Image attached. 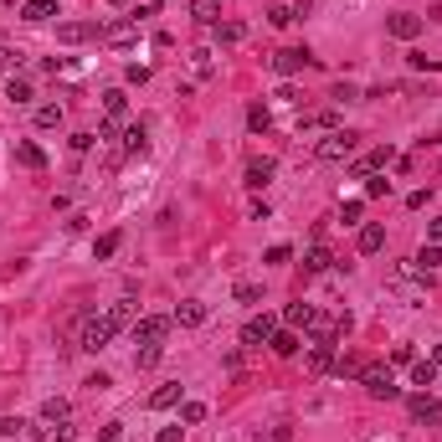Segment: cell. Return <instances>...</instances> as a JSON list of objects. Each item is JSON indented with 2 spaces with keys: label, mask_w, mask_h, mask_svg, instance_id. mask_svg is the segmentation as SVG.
I'll use <instances>...</instances> for the list:
<instances>
[{
  "label": "cell",
  "mask_w": 442,
  "mask_h": 442,
  "mask_svg": "<svg viewBox=\"0 0 442 442\" xmlns=\"http://www.w3.org/2000/svg\"><path fill=\"white\" fill-rule=\"evenodd\" d=\"M335 98H340V103H350V98H360V87H355V82H340V87H335Z\"/></svg>",
  "instance_id": "52"
},
{
  "label": "cell",
  "mask_w": 442,
  "mask_h": 442,
  "mask_svg": "<svg viewBox=\"0 0 442 442\" xmlns=\"http://www.w3.org/2000/svg\"><path fill=\"white\" fill-rule=\"evenodd\" d=\"M360 370H365L360 355H340V360H335V375H340V381H360Z\"/></svg>",
  "instance_id": "34"
},
{
  "label": "cell",
  "mask_w": 442,
  "mask_h": 442,
  "mask_svg": "<svg viewBox=\"0 0 442 442\" xmlns=\"http://www.w3.org/2000/svg\"><path fill=\"white\" fill-rule=\"evenodd\" d=\"M232 298H237V303H262V289H257L252 278H242L237 289H232Z\"/></svg>",
  "instance_id": "38"
},
{
  "label": "cell",
  "mask_w": 442,
  "mask_h": 442,
  "mask_svg": "<svg viewBox=\"0 0 442 442\" xmlns=\"http://www.w3.org/2000/svg\"><path fill=\"white\" fill-rule=\"evenodd\" d=\"M360 216H365V201H345V206H340V221H345V227H355Z\"/></svg>",
  "instance_id": "43"
},
{
  "label": "cell",
  "mask_w": 442,
  "mask_h": 442,
  "mask_svg": "<svg viewBox=\"0 0 442 442\" xmlns=\"http://www.w3.org/2000/svg\"><path fill=\"white\" fill-rule=\"evenodd\" d=\"M175 324H180V329H201L206 324V303L201 298H185L180 308H175Z\"/></svg>",
  "instance_id": "14"
},
{
  "label": "cell",
  "mask_w": 442,
  "mask_h": 442,
  "mask_svg": "<svg viewBox=\"0 0 442 442\" xmlns=\"http://www.w3.org/2000/svg\"><path fill=\"white\" fill-rule=\"evenodd\" d=\"M427 237H432L437 247H442V216H432V221H427Z\"/></svg>",
  "instance_id": "55"
},
{
  "label": "cell",
  "mask_w": 442,
  "mask_h": 442,
  "mask_svg": "<svg viewBox=\"0 0 442 442\" xmlns=\"http://www.w3.org/2000/svg\"><path fill=\"white\" fill-rule=\"evenodd\" d=\"M303 129H324V134H335V129H340V114H335V108H324V114H303V119H298V134H303Z\"/></svg>",
  "instance_id": "20"
},
{
  "label": "cell",
  "mask_w": 442,
  "mask_h": 442,
  "mask_svg": "<svg viewBox=\"0 0 442 442\" xmlns=\"http://www.w3.org/2000/svg\"><path fill=\"white\" fill-rule=\"evenodd\" d=\"M293 257V247H289V242H273V247H268V257H262V262H289Z\"/></svg>",
  "instance_id": "47"
},
{
  "label": "cell",
  "mask_w": 442,
  "mask_h": 442,
  "mask_svg": "<svg viewBox=\"0 0 442 442\" xmlns=\"http://www.w3.org/2000/svg\"><path fill=\"white\" fill-rule=\"evenodd\" d=\"M149 406H154V411H170V406H180V381H165V386H154V391H149Z\"/></svg>",
  "instance_id": "17"
},
{
  "label": "cell",
  "mask_w": 442,
  "mask_h": 442,
  "mask_svg": "<svg viewBox=\"0 0 442 442\" xmlns=\"http://www.w3.org/2000/svg\"><path fill=\"white\" fill-rule=\"evenodd\" d=\"M406 411L416 416V422H442V401H437V396H411V401H406Z\"/></svg>",
  "instance_id": "13"
},
{
  "label": "cell",
  "mask_w": 442,
  "mask_h": 442,
  "mask_svg": "<svg viewBox=\"0 0 442 442\" xmlns=\"http://www.w3.org/2000/svg\"><path fill=\"white\" fill-rule=\"evenodd\" d=\"M247 129H252V134H268V129H273L268 103H252V108H247Z\"/></svg>",
  "instance_id": "29"
},
{
  "label": "cell",
  "mask_w": 442,
  "mask_h": 442,
  "mask_svg": "<svg viewBox=\"0 0 442 442\" xmlns=\"http://www.w3.org/2000/svg\"><path fill=\"white\" fill-rule=\"evenodd\" d=\"M314 314H319V308L308 303V298H298V303L283 308V324H289V329H308V324H314Z\"/></svg>",
  "instance_id": "15"
},
{
  "label": "cell",
  "mask_w": 442,
  "mask_h": 442,
  "mask_svg": "<svg viewBox=\"0 0 442 442\" xmlns=\"http://www.w3.org/2000/svg\"><path fill=\"white\" fill-rule=\"evenodd\" d=\"M365 195H370V201H381V195H391V180H381V175H370V180H365Z\"/></svg>",
  "instance_id": "44"
},
{
  "label": "cell",
  "mask_w": 442,
  "mask_h": 442,
  "mask_svg": "<svg viewBox=\"0 0 442 442\" xmlns=\"http://www.w3.org/2000/svg\"><path fill=\"white\" fill-rule=\"evenodd\" d=\"M98 41H108V47H134L139 41V21L129 16V21H108V26L98 31Z\"/></svg>",
  "instance_id": "7"
},
{
  "label": "cell",
  "mask_w": 442,
  "mask_h": 442,
  "mask_svg": "<svg viewBox=\"0 0 442 442\" xmlns=\"http://www.w3.org/2000/svg\"><path fill=\"white\" fill-rule=\"evenodd\" d=\"M119 432H124L119 422H108V427H98V442H119Z\"/></svg>",
  "instance_id": "54"
},
{
  "label": "cell",
  "mask_w": 442,
  "mask_h": 442,
  "mask_svg": "<svg viewBox=\"0 0 442 442\" xmlns=\"http://www.w3.org/2000/svg\"><path fill=\"white\" fill-rule=\"evenodd\" d=\"M103 26H87V21H62L57 26V41H68V47H77V41H87V36H98Z\"/></svg>",
  "instance_id": "16"
},
{
  "label": "cell",
  "mask_w": 442,
  "mask_h": 442,
  "mask_svg": "<svg viewBox=\"0 0 442 442\" xmlns=\"http://www.w3.org/2000/svg\"><path fill=\"white\" fill-rule=\"evenodd\" d=\"M329 262H335V252H329V247H308V252H303V273H329Z\"/></svg>",
  "instance_id": "23"
},
{
  "label": "cell",
  "mask_w": 442,
  "mask_h": 442,
  "mask_svg": "<svg viewBox=\"0 0 442 442\" xmlns=\"http://www.w3.org/2000/svg\"><path fill=\"white\" fill-rule=\"evenodd\" d=\"M335 370V340H308V375Z\"/></svg>",
  "instance_id": "9"
},
{
  "label": "cell",
  "mask_w": 442,
  "mask_h": 442,
  "mask_svg": "<svg viewBox=\"0 0 442 442\" xmlns=\"http://www.w3.org/2000/svg\"><path fill=\"white\" fill-rule=\"evenodd\" d=\"M144 149H149V134H144V124H134V129L124 134V154H134V160H139Z\"/></svg>",
  "instance_id": "33"
},
{
  "label": "cell",
  "mask_w": 442,
  "mask_h": 442,
  "mask_svg": "<svg viewBox=\"0 0 442 442\" xmlns=\"http://www.w3.org/2000/svg\"><path fill=\"white\" fill-rule=\"evenodd\" d=\"M432 365H437V370H442V345H432Z\"/></svg>",
  "instance_id": "58"
},
{
  "label": "cell",
  "mask_w": 442,
  "mask_h": 442,
  "mask_svg": "<svg viewBox=\"0 0 442 442\" xmlns=\"http://www.w3.org/2000/svg\"><path fill=\"white\" fill-rule=\"evenodd\" d=\"M170 324H175V319H165V314H144V319H134V345H165Z\"/></svg>",
  "instance_id": "5"
},
{
  "label": "cell",
  "mask_w": 442,
  "mask_h": 442,
  "mask_svg": "<svg viewBox=\"0 0 442 442\" xmlns=\"http://www.w3.org/2000/svg\"><path fill=\"white\" fill-rule=\"evenodd\" d=\"M350 154H355V134H345V129H335V134H324L314 144V160H324V165H340Z\"/></svg>",
  "instance_id": "4"
},
{
  "label": "cell",
  "mask_w": 442,
  "mask_h": 442,
  "mask_svg": "<svg viewBox=\"0 0 442 442\" xmlns=\"http://www.w3.org/2000/svg\"><path fill=\"white\" fill-rule=\"evenodd\" d=\"M411 386H437V365L432 360H411Z\"/></svg>",
  "instance_id": "36"
},
{
  "label": "cell",
  "mask_w": 442,
  "mask_h": 442,
  "mask_svg": "<svg viewBox=\"0 0 442 442\" xmlns=\"http://www.w3.org/2000/svg\"><path fill=\"white\" fill-rule=\"evenodd\" d=\"M386 289H391L396 298H406V303H422V298L432 293V273H422L416 262H396L391 278H386Z\"/></svg>",
  "instance_id": "2"
},
{
  "label": "cell",
  "mask_w": 442,
  "mask_h": 442,
  "mask_svg": "<svg viewBox=\"0 0 442 442\" xmlns=\"http://www.w3.org/2000/svg\"><path fill=\"white\" fill-rule=\"evenodd\" d=\"M103 108H108V119H124V114H129V93H124V87H108V93H103Z\"/></svg>",
  "instance_id": "28"
},
{
  "label": "cell",
  "mask_w": 442,
  "mask_h": 442,
  "mask_svg": "<svg viewBox=\"0 0 442 442\" xmlns=\"http://www.w3.org/2000/svg\"><path fill=\"white\" fill-rule=\"evenodd\" d=\"M242 36H247V26H242V21H216V41H221V47H237Z\"/></svg>",
  "instance_id": "25"
},
{
  "label": "cell",
  "mask_w": 442,
  "mask_h": 442,
  "mask_svg": "<svg viewBox=\"0 0 442 442\" xmlns=\"http://www.w3.org/2000/svg\"><path fill=\"white\" fill-rule=\"evenodd\" d=\"M257 442H293V427H289V422H278V427H262V432H257Z\"/></svg>",
  "instance_id": "41"
},
{
  "label": "cell",
  "mask_w": 442,
  "mask_h": 442,
  "mask_svg": "<svg viewBox=\"0 0 442 442\" xmlns=\"http://www.w3.org/2000/svg\"><path fill=\"white\" fill-rule=\"evenodd\" d=\"M16 165H26V170H47V149L31 144V139H21V144H16Z\"/></svg>",
  "instance_id": "18"
},
{
  "label": "cell",
  "mask_w": 442,
  "mask_h": 442,
  "mask_svg": "<svg viewBox=\"0 0 442 442\" xmlns=\"http://www.w3.org/2000/svg\"><path fill=\"white\" fill-rule=\"evenodd\" d=\"M190 21L195 26H216L221 21V0H190Z\"/></svg>",
  "instance_id": "19"
},
{
  "label": "cell",
  "mask_w": 442,
  "mask_h": 442,
  "mask_svg": "<svg viewBox=\"0 0 442 442\" xmlns=\"http://www.w3.org/2000/svg\"><path fill=\"white\" fill-rule=\"evenodd\" d=\"M308 68V52L303 47H283V52H273V72L278 77H298Z\"/></svg>",
  "instance_id": "8"
},
{
  "label": "cell",
  "mask_w": 442,
  "mask_h": 442,
  "mask_svg": "<svg viewBox=\"0 0 442 442\" xmlns=\"http://www.w3.org/2000/svg\"><path fill=\"white\" fill-rule=\"evenodd\" d=\"M293 16H298L293 6H273V11H268V21H273V26H289V21H293Z\"/></svg>",
  "instance_id": "48"
},
{
  "label": "cell",
  "mask_w": 442,
  "mask_h": 442,
  "mask_svg": "<svg viewBox=\"0 0 442 442\" xmlns=\"http://www.w3.org/2000/svg\"><path fill=\"white\" fill-rule=\"evenodd\" d=\"M72 437V422H41L36 427V442H68Z\"/></svg>",
  "instance_id": "26"
},
{
  "label": "cell",
  "mask_w": 442,
  "mask_h": 442,
  "mask_svg": "<svg viewBox=\"0 0 442 442\" xmlns=\"http://www.w3.org/2000/svg\"><path fill=\"white\" fill-rule=\"evenodd\" d=\"M93 139H98V134H72V154H87V149H93Z\"/></svg>",
  "instance_id": "51"
},
{
  "label": "cell",
  "mask_w": 442,
  "mask_h": 442,
  "mask_svg": "<svg viewBox=\"0 0 442 442\" xmlns=\"http://www.w3.org/2000/svg\"><path fill=\"white\" fill-rule=\"evenodd\" d=\"M386 31H391L396 41H416V36H422V16H411V11H396V16L386 21Z\"/></svg>",
  "instance_id": "10"
},
{
  "label": "cell",
  "mask_w": 442,
  "mask_h": 442,
  "mask_svg": "<svg viewBox=\"0 0 442 442\" xmlns=\"http://www.w3.org/2000/svg\"><path fill=\"white\" fill-rule=\"evenodd\" d=\"M190 68H195V77H211L216 72V52H190Z\"/></svg>",
  "instance_id": "39"
},
{
  "label": "cell",
  "mask_w": 442,
  "mask_h": 442,
  "mask_svg": "<svg viewBox=\"0 0 442 442\" xmlns=\"http://www.w3.org/2000/svg\"><path fill=\"white\" fill-rule=\"evenodd\" d=\"M124 324H134V303H129V298H124V303H108V314H82V340H77V350H93V355H98V350L114 340Z\"/></svg>",
  "instance_id": "1"
},
{
  "label": "cell",
  "mask_w": 442,
  "mask_h": 442,
  "mask_svg": "<svg viewBox=\"0 0 442 442\" xmlns=\"http://www.w3.org/2000/svg\"><path fill=\"white\" fill-rule=\"evenodd\" d=\"M119 242H124V232H103V237L93 242V257H98V262H108V257L119 252Z\"/></svg>",
  "instance_id": "31"
},
{
  "label": "cell",
  "mask_w": 442,
  "mask_h": 442,
  "mask_svg": "<svg viewBox=\"0 0 442 442\" xmlns=\"http://www.w3.org/2000/svg\"><path fill=\"white\" fill-rule=\"evenodd\" d=\"M355 247L370 257V252H381L386 247V227H375V221H370V227H360V237H355Z\"/></svg>",
  "instance_id": "21"
},
{
  "label": "cell",
  "mask_w": 442,
  "mask_h": 442,
  "mask_svg": "<svg viewBox=\"0 0 442 442\" xmlns=\"http://www.w3.org/2000/svg\"><path fill=\"white\" fill-rule=\"evenodd\" d=\"M360 386L375 396V401H396V396H401V386L391 381V365H375V360H365V370H360Z\"/></svg>",
  "instance_id": "3"
},
{
  "label": "cell",
  "mask_w": 442,
  "mask_h": 442,
  "mask_svg": "<svg viewBox=\"0 0 442 442\" xmlns=\"http://www.w3.org/2000/svg\"><path fill=\"white\" fill-rule=\"evenodd\" d=\"M114 6H124V0H114Z\"/></svg>",
  "instance_id": "59"
},
{
  "label": "cell",
  "mask_w": 442,
  "mask_h": 442,
  "mask_svg": "<svg viewBox=\"0 0 442 442\" xmlns=\"http://www.w3.org/2000/svg\"><path fill=\"white\" fill-rule=\"evenodd\" d=\"M273 335H278V319H273V314H252L247 324H242V345H247V350L268 345Z\"/></svg>",
  "instance_id": "6"
},
{
  "label": "cell",
  "mask_w": 442,
  "mask_h": 442,
  "mask_svg": "<svg viewBox=\"0 0 442 442\" xmlns=\"http://www.w3.org/2000/svg\"><path fill=\"white\" fill-rule=\"evenodd\" d=\"M41 422H72V406L62 396H52V401H41Z\"/></svg>",
  "instance_id": "24"
},
{
  "label": "cell",
  "mask_w": 442,
  "mask_h": 442,
  "mask_svg": "<svg viewBox=\"0 0 442 442\" xmlns=\"http://www.w3.org/2000/svg\"><path fill=\"white\" fill-rule=\"evenodd\" d=\"M134 365L139 370H154V365H160V345H139L134 350Z\"/></svg>",
  "instance_id": "40"
},
{
  "label": "cell",
  "mask_w": 442,
  "mask_h": 442,
  "mask_svg": "<svg viewBox=\"0 0 442 442\" xmlns=\"http://www.w3.org/2000/svg\"><path fill=\"white\" fill-rule=\"evenodd\" d=\"M21 68V52L16 47H0V72H16Z\"/></svg>",
  "instance_id": "46"
},
{
  "label": "cell",
  "mask_w": 442,
  "mask_h": 442,
  "mask_svg": "<svg viewBox=\"0 0 442 442\" xmlns=\"http://www.w3.org/2000/svg\"><path fill=\"white\" fill-rule=\"evenodd\" d=\"M411 262H416V268H422V273H437V268H442V247H437V242H427V247L416 252Z\"/></svg>",
  "instance_id": "32"
},
{
  "label": "cell",
  "mask_w": 442,
  "mask_h": 442,
  "mask_svg": "<svg viewBox=\"0 0 442 442\" xmlns=\"http://www.w3.org/2000/svg\"><path fill=\"white\" fill-rule=\"evenodd\" d=\"M154 11H160V0H144V6L134 11V21H144V16H154Z\"/></svg>",
  "instance_id": "56"
},
{
  "label": "cell",
  "mask_w": 442,
  "mask_h": 442,
  "mask_svg": "<svg viewBox=\"0 0 442 442\" xmlns=\"http://www.w3.org/2000/svg\"><path fill=\"white\" fill-rule=\"evenodd\" d=\"M180 422L185 427H201L206 422V401H180Z\"/></svg>",
  "instance_id": "37"
},
{
  "label": "cell",
  "mask_w": 442,
  "mask_h": 442,
  "mask_svg": "<svg viewBox=\"0 0 442 442\" xmlns=\"http://www.w3.org/2000/svg\"><path fill=\"white\" fill-rule=\"evenodd\" d=\"M386 165H396V149H391V144H381V149H370L365 160H355V170H350V175H381Z\"/></svg>",
  "instance_id": "12"
},
{
  "label": "cell",
  "mask_w": 442,
  "mask_h": 442,
  "mask_svg": "<svg viewBox=\"0 0 442 442\" xmlns=\"http://www.w3.org/2000/svg\"><path fill=\"white\" fill-rule=\"evenodd\" d=\"M406 62H411L416 72H442V57H427V52H411Z\"/></svg>",
  "instance_id": "42"
},
{
  "label": "cell",
  "mask_w": 442,
  "mask_h": 442,
  "mask_svg": "<svg viewBox=\"0 0 442 442\" xmlns=\"http://www.w3.org/2000/svg\"><path fill=\"white\" fill-rule=\"evenodd\" d=\"M21 432H26L21 416H0V437H21Z\"/></svg>",
  "instance_id": "45"
},
{
  "label": "cell",
  "mask_w": 442,
  "mask_h": 442,
  "mask_svg": "<svg viewBox=\"0 0 442 442\" xmlns=\"http://www.w3.org/2000/svg\"><path fill=\"white\" fill-rule=\"evenodd\" d=\"M154 442H180V422H175V427H165V432L154 437Z\"/></svg>",
  "instance_id": "57"
},
{
  "label": "cell",
  "mask_w": 442,
  "mask_h": 442,
  "mask_svg": "<svg viewBox=\"0 0 442 442\" xmlns=\"http://www.w3.org/2000/svg\"><path fill=\"white\" fill-rule=\"evenodd\" d=\"M98 139H119V119H103L98 124Z\"/></svg>",
  "instance_id": "53"
},
{
  "label": "cell",
  "mask_w": 442,
  "mask_h": 442,
  "mask_svg": "<svg viewBox=\"0 0 442 442\" xmlns=\"http://www.w3.org/2000/svg\"><path fill=\"white\" fill-rule=\"evenodd\" d=\"M268 345H273V355H283V360L298 355V335H293V329H278V335H273Z\"/></svg>",
  "instance_id": "27"
},
{
  "label": "cell",
  "mask_w": 442,
  "mask_h": 442,
  "mask_svg": "<svg viewBox=\"0 0 442 442\" xmlns=\"http://www.w3.org/2000/svg\"><path fill=\"white\" fill-rule=\"evenodd\" d=\"M6 98H11L16 108H26L36 93H31V82H26V77H11V82H6Z\"/></svg>",
  "instance_id": "30"
},
{
  "label": "cell",
  "mask_w": 442,
  "mask_h": 442,
  "mask_svg": "<svg viewBox=\"0 0 442 442\" xmlns=\"http://www.w3.org/2000/svg\"><path fill=\"white\" fill-rule=\"evenodd\" d=\"M36 129H62V103H41L36 108Z\"/></svg>",
  "instance_id": "35"
},
{
  "label": "cell",
  "mask_w": 442,
  "mask_h": 442,
  "mask_svg": "<svg viewBox=\"0 0 442 442\" xmlns=\"http://www.w3.org/2000/svg\"><path fill=\"white\" fill-rule=\"evenodd\" d=\"M124 77H129V82H149V68H144V62H129Z\"/></svg>",
  "instance_id": "50"
},
{
  "label": "cell",
  "mask_w": 442,
  "mask_h": 442,
  "mask_svg": "<svg viewBox=\"0 0 442 442\" xmlns=\"http://www.w3.org/2000/svg\"><path fill=\"white\" fill-rule=\"evenodd\" d=\"M391 360H396V365H411V360H416V350H411V345H396V350H391Z\"/></svg>",
  "instance_id": "49"
},
{
  "label": "cell",
  "mask_w": 442,
  "mask_h": 442,
  "mask_svg": "<svg viewBox=\"0 0 442 442\" xmlns=\"http://www.w3.org/2000/svg\"><path fill=\"white\" fill-rule=\"evenodd\" d=\"M21 16H26V21H52L57 0H21Z\"/></svg>",
  "instance_id": "22"
},
{
  "label": "cell",
  "mask_w": 442,
  "mask_h": 442,
  "mask_svg": "<svg viewBox=\"0 0 442 442\" xmlns=\"http://www.w3.org/2000/svg\"><path fill=\"white\" fill-rule=\"evenodd\" d=\"M273 175H278V160H273V154H257V160H247V175H242V180H247L252 190H262Z\"/></svg>",
  "instance_id": "11"
}]
</instances>
